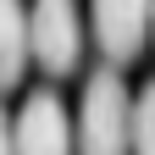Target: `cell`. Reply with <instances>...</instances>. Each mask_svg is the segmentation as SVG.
I'll return each instance as SVG.
<instances>
[{"label":"cell","mask_w":155,"mask_h":155,"mask_svg":"<svg viewBox=\"0 0 155 155\" xmlns=\"http://www.w3.org/2000/svg\"><path fill=\"white\" fill-rule=\"evenodd\" d=\"M28 50L50 78H67L83 61V17L78 0H33L28 6Z\"/></svg>","instance_id":"2"},{"label":"cell","mask_w":155,"mask_h":155,"mask_svg":"<svg viewBox=\"0 0 155 155\" xmlns=\"http://www.w3.org/2000/svg\"><path fill=\"white\" fill-rule=\"evenodd\" d=\"M89 22H94L100 55L111 67H122V61H133V55L144 50V39H150V0H94Z\"/></svg>","instance_id":"4"},{"label":"cell","mask_w":155,"mask_h":155,"mask_svg":"<svg viewBox=\"0 0 155 155\" xmlns=\"http://www.w3.org/2000/svg\"><path fill=\"white\" fill-rule=\"evenodd\" d=\"M11 144H17V155H78L72 116L55 89H33L22 100V111L11 122Z\"/></svg>","instance_id":"3"},{"label":"cell","mask_w":155,"mask_h":155,"mask_svg":"<svg viewBox=\"0 0 155 155\" xmlns=\"http://www.w3.org/2000/svg\"><path fill=\"white\" fill-rule=\"evenodd\" d=\"M0 155H17V144H11V116H6V105H0Z\"/></svg>","instance_id":"7"},{"label":"cell","mask_w":155,"mask_h":155,"mask_svg":"<svg viewBox=\"0 0 155 155\" xmlns=\"http://www.w3.org/2000/svg\"><path fill=\"white\" fill-rule=\"evenodd\" d=\"M28 61H33V50H28V6L22 0H0V94L22 83Z\"/></svg>","instance_id":"5"},{"label":"cell","mask_w":155,"mask_h":155,"mask_svg":"<svg viewBox=\"0 0 155 155\" xmlns=\"http://www.w3.org/2000/svg\"><path fill=\"white\" fill-rule=\"evenodd\" d=\"M72 139L78 155H133V94L116 78V67H100L83 83Z\"/></svg>","instance_id":"1"},{"label":"cell","mask_w":155,"mask_h":155,"mask_svg":"<svg viewBox=\"0 0 155 155\" xmlns=\"http://www.w3.org/2000/svg\"><path fill=\"white\" fill-rule=\"evenodd\" d=\"M150 33H155V0H150Z\"/></svg>","instance_id":"8"},{"label":"cell","mask_w":155,"mask_h":155,"mask_svg":"<svg viewBox=\"0 0 155 155\" xmlns=\"http://www.w3.org/2000/svg\"><path fill=\"white\" fill-rule=\"evenodd\" d=\"M133 155H155V78L133 100Z\"/></svg>","instance_id":"6"}]
</instances>
